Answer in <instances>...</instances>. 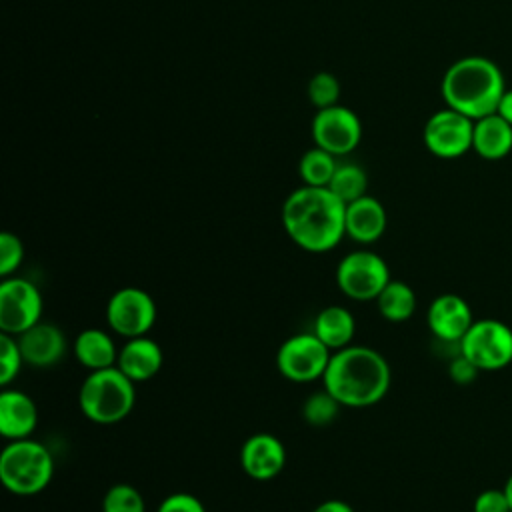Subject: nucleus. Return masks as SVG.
Wrapping results in <instances>:
<instances>
[{"mask_svg": "<svg viewBox=\"0 0 512 512\" xmlns=\"http://www.w3.org/2000/svg\"><path fill=\"white\" fill-rule=\"evenodd\" d=\"M282 226L302 250L322 254L346 236V204L328 186H302L282 204Z\"/></svg>", "mask_w": 512, "mask_h": 512, "instance_id": "nucleus-1", "label": "nucleus"}, {"mask_svg": "<svg viewBox=\"0 0 512 512\" xmlns=\"http://www.w3.org/2000/svg\"><path fill=\"white\" fill-rule=\"evenodd\" d=\"M388 360L368 346H346L330 356L322 386L348 408H366L380 402L390 388Z\"/></svg>", "mask_w": 512, "mask_h": 512, "instance_id": "nucleus-2", "label": "nucleus"}, {"mask_svg": "<svg viewBox=\"0 0 512 512\" xmlns=\"http://www.w3.org/2000/svg\"><path fill=\"white\" fill-rule=\"evenodd\" d=\"M440 90L448 108L478 120L496 112L506 84L496 62L484 56H466L448 66Z\"/></svg>", "mask_w": 512, "mask_h": 512, "instance_id": "nucleus-3", "label": "nucleus"}, {"mask_svg": "<svg viewBox=\"0 0 512 512\" xmlns=\"http://www.w3.org/2000/svg\"><path fill=\"white\" fill-rule=\"evenodd\" d=\"M134 384L118 366L92 370L78 390L82 414L96 424L124 420L136 402Z\"/></svg>", "mask_w": 512, "mask_h": 512, "instance_id": "nucleus-4", "label": "nucleus"}, {"mask_svg": "<svg viewBox=\"0 0 512 512\" xmlns=\"http://www.w3.org/2000/svg\"><path fill=\"white\" fill-rule=\"evenodd\" d=\"M54 476V458L50 450L30 438L10 440L0 454V480L16 496L42 492Z\"/></svg>", "mask_w": 512, "mask_h": 512, "instance_id": "nucleus-5", "label": "nucleus"}, {"mask_svg": "<svg viewBox=\"0 0 512 512\" xmlns=\"http://www.w3.org/2000/svg\"><path fill=\"white\" fill-rule=\"evenodd\" d=\"M458 352L480 372L502 370L512 362V328L496 318L474 320L458 342Z\"/></svg>", "mask_w": 512, "mask_h": 512, "instance_id": "nucleus-6", "label": "nucleus"}, {"mask_svg": "<svg viewBox=\"0 0 512 512\" xmlns=\"http://www.w3.org/2000/svg\"><path fill=\"white\" fill-rule=\"evenodd\" d=\"M390 280L386 260L370 250L348 252L336 266V284L350 300H376Z\"/></svg>", "mask_w": 512, "mask_h": 512, "instance_id": "nucleus-7", "label": "nucleus"}, {"mask_svg": "<svg viewBox=\"0 0 512 512\" xmlns=\"http://www.w3.org/2000/svg\"><path fill=\"white\" fill-rule=\"evenodd\" d=\"M332 350L314 334L302 332L286 338L276 354L278 372L298 384H308L314 380H322Z\"/></svg>", "mask_w": 512, "mask_h": 512, "instance_id": "nucleus-8", "label": "nucleus"}, {"mask_svg": "<svg viewBox=\"0 0 512 512\" xmlns=\"http://www.w3.org/2000/svg\"><path fill=\"white\" fill-rule=\"evenodd\" d=\"M106 322L112 332L124 338L146 336L156 322V304L142 288H120L106 304Z\"/></svg>", "mask_w": 512, "mask_h": 512, "instance_id": "nucleus-9", "label": "nucleus"}, {"mask_svg": "<svg viewBox=\"0 0 512 512\" xmlns=\"http://www.w3.org/2000/svg\"><path fill=\"white\" fill-rule=\"evenodd\" d=\"M42 294L26 278H4L0 284V330L20 336L40 322Z\"/></svg>", "mask_w": 512, "mask_h": 512, "instance_id": "nucleus-10", "label": "nucleus"}, {"mask_svg": "<svg viewBox=\"0 0 512 512\" xmlns=\"http://www.w3.org/2000/svg\"><path fill=\"white\" fill-rule=\"evenodd\" d=\"M474 120L458 110L444 108L434 112L424 124V144L438 158H458L472 150Z\"/></svg>", "mask_w": 512, "mask_h": 512, "instance_id": "nucleus-11", "label": "nucleus"}, {"mask_svg": "<svg viewBox=\"0 0 512 512\" xmlns=\"http://www.w3.org/2000/svg\"><path fill=\"white\" fill-rule=\"evenodd\" d=\"M362 136L358 116L346 106H330L316 112L312 120L314 144L328 150L334 156L352 152Z\"/></svg>", "mask_w": 512, "mask_h": 512, "instance_id": "nucleus-12", "label": "nucleus"}, {"mask_svg": "<svg viewBox=\"0 0 512 512\" xmlns=\"http://www.w3.org/2000/svg\"><path fill=\"white\" fill-rule=\"evenodd\" d=\"M426 322L434 338L442 344H458L474 322L470 304L458 294L436 296L426 312Z\"/></svg>", "mask_w": 512, "mask_h": 512, "instance_id": "nucleus-13", "label": "nucleus"}, {"mask_svg": "<svg viewBox=\"0 0 512 512\" xmlns=\"http://www.w3.org/2000/svg\"><path fill=\"white\" fill-rule=\"evenodd\" d=\"M240 464L250 478L270 480L282 472L286 464V448L274 434H252L240 448Z\"/></svg>", "mask_w": 512, "mask_h": 512, "instance_id": "nucleus-14", "label": "nucleus"}, {"mask_svg": "<svg viewBox=\"0 0 512 512\" xmlns=\"http://www.w3.org/2000/svg\"><path fill=\"white\" fill-rule=\"evenodd\" d=\"M24 364L36 368H50L58 364L68 348L64 332L52 322H38L20 336H16Z\"/></svg>", "mask_w": 512, "mask_h": 512, "instance_id": "nucleus-15", "label": "nucleus"}, {"mask_svg": "<svg viewBox=\"0 0 512 512\" xmlns=\"http://www.w3.org/2000/svg\"><path fill=\"white\" fill-rule=\"evenodd\" d=\"M36 424V402L22 390L6 388L0 394V434L8 440H22L36 430Z\"/></svg>", "mask_w": 512, "mask_h": 512, "instance_id": "nucleus-16", "label": "nucleus"}, {"mask_svg": "<svg viewBox=\"0 0 512 512\" xmlns=\"http://www.w3.org/2000/svg\"><path fill=\"white\" fill-rule=\"evenodd\" d=\"M386 210L380 200L374 196H362L350 204H346V236H350L358 244L376 242L386 230Z\"/></svg>", "mask_w": 512, "mask_h": 512, "instance_id": "nucleus-17", "label": "nucleus"}, {"mask_svg": "<svg viewBox=\"0 0 512 512\" xmlns=\"http://www.w3.org/2000/svg\"><path fill=\"white\" fill-rule=\"evenodd\" d=\"M164 356L160 344L148 336L128 338V342L118 350L116 366L132 380L144 382L154 378L162 368Z\"/></svg>", "mask_w": 512, "mask_h": 512, "instance_id": "nucleus-18", "label": "nucleus"}, {"mask_svg": "<svg viewBox=\"0 0 512 512\" xmlns=\"http://www.w3.org/2000/svg\"><path fill=\"white\" fill-rule=\"evenodd\" d=\"M472 150L484 160H502L512 150V124L498 112L474 120Z\"/></svg>", "mask_w": 512, "mask_h": 512, "instance_id": "nucleus-19", "label": "nucleus"}, {"mask_svg": "<svg viewBox=\"0 0 512 512\" xmlns=\"http://www.w3.org/2000/svg\"><path fill=\"white\" fill-rule=\"evenodd\" d=\"M312 332L330 348V350H342L350 346L354 332H356V320L352 312L344 306L332 304L322 308L316 318Z\"/></svg>", "mask_w": 512, "mask_h": 512, "instance_id": "nucleus-20", "label": "nucleus"}, {"mask_svg": "<svg viewBox=\"0 0 512 512\" xmlns=\"http://www.w3.org/2000/svg\"><path fill=\"white\" fill-rule=\"evenodd\" d=\"M76 360L88 370H102L116 366L118 350L112 336L100 328L82 330L72 344Z\"/></svg>", "mask_w": 512, "mask_h": 512, "instance_id": "nucleus-21", "label": "nucleus"}, {"mask_svg": "<svg viewBox=\"0 0 512 512\" xmlns=\"http://www.w3.org/2000/svg\"><path fill=\"white\" fill-rule=\"evenodd\" d=\"M376 306L382 318L388 322H404L416 312V294L402 280H390L386 288L378 294Z\"/></svg>", "mask_w": 512, "mask_h": 512, "instance_id": "nucleus-22", "label": "nucleus"}, {"mask_svg": "<svg viewBox=\"0 0 512 512\" xmlns=\"http://www.w3.org/2000/svg\"><path fill=\"white\" fill-rule=\"evenodd\" d=\"M336 166L338 164L334 160V154L316 146V148H310L308 152H304V156L300 158V164H298V172L306 186H328L334 176Z\"/></svg>", "mask_w": 512, "mask_h": 512, "instance_id": "nucleus-23", "label": "nucleus"}, {"mask_svg": "<svg viewBox=\"0 0 512 512\" xmlns=\"http://www.w3.org/2000/svg\"><path fill=\"white\" fill-rule=\"evenodd\" d=\"M328 188L344 202L350 204L366 196L368 176L358 164H338Z\"/></svg>", "mask_w": 512, "mask_h": 512, "instance_id": "nucleus-24", "label": "nucleus"}, {"mask_svg": "<svg viewBox=\"0 0 512 512\" xmlns=\"http://www.w3.org/2000/svg\"><path fill=\"white\" fill-rule=\"evenodd\" d=\"M340 406L342 404L326 388H322L304 400L302 416L310 426H328L338 416Z\"/></svg>", "mask_w": 512, "mask_h": 512, "instance_id": "nucleus-25", "label": "nucleus"}, {"mask_svg": "<svg viewBox=\"0 0 512 512\" xmlns=\"http://www.w3.org/2000/svg\"><path fill=\"white\" fill-rule=\"evenodd\" d=\"M102 512H146V502L132 484H114L102 498Z\"/></svg>", "mask_w": 512, "mask_h": 512, "instance_id": "nucleus-26", "label": "nucleus"}, {"mask_svg": "<svg viewBox=\"0 0 512 512\" xmlns=\"http://www.w3.org/2000/svg\"><path fill=\"white\" fill-rule=\"evenodd\" d=\"M308 96L310 102L322 110V108H330L338 102L340 96V82L334 74L330 72H318L312 76L310 84H308Z\"/></svg>", "mask_w": 512, "mask_h": 512, "instance_id": "nucleus-27", "label": "nucleus"}, {"mask_svg": "<svg viewBox=\"0 0 512 512\" xmlns=\"http://www.w3.org/2000/svg\"><path fill=\"white\" fill-rule=\"evenodd\" d=\"M24 364L20 346L16 336L12 334H0V384L8 386L20 372Z\"/></svg>", "mask_w": 512, "mask_h": 512, "instance_id": "nucleus-28", "label": "nucleus"}, {"mask_svg": "<svg viewBox=\"0 0 512 512\" xmlns=\"http://www.w3.org/2000/svg\"><path fill=\"white\" fill-rule=\"evenodd\" d=\"M24 260L22 240L12 232L0 234V276L8 278L14 274Z\"/></svg>", "mask_w": 512, "mask_h": 512, "instance_id": "nucleus-29", "label": "nucleus"}, {"mask_svg": "<svg viewBox=\"0 0 512 512\" xmlns=\"http://www.w3.org/2000/svg\"><path fill=\"white\" fill-rule=\"evenodd\" d=\"M474 512H512L504 488H486L482 490L472 504Z\"/></svg>", "mask_w": 512, "mask_h": 512, "instance_id": "nucleus-30", "label": "nucleus"}, {"mask_svg": "<svg viewBox=\"0 0 512 512\" xmlns=\"http://www.w3.org/2000/svg\"><path fill=\"white\" fill-rule=\"evenodd\" d=\"M156 512H206V508L196 496L188 492H174L160 502Z\"/></svg>", "mask_w": 512, "mask_h": 512, "instance_id": "nucleus-31", "label": "nucleus"}, {"mask_svg": "<svg viewBox=\"0 0 512 512\" xmlns=\"http://www.w3.org/2000/svg\"><path fill=\"white\" fill-rule=\"evenodd\" d=\"M478 368L466 358V356H462L460 352L450 360V364H448V374H450V378L456 382V384H470V382H474L476 380V376H478Z\"/></svg>", "mask_w": 512, "mask_h": 512, "instance_id": "nucleus-32", "label": "nucleus"}, {"mask_svg": "<svg viewBox=\"0 0 512 512\" xmlns=\"http://www.w3.org/2000/svg\"><path fill=\"white\" fill-rule=\"evenodd\" d=\"M312 512H354V508L344 500H326L318 504Z\"/></svg>", "mask_w": 512, "mask_h": 512, "instance_id": "nucleus-33", "label": "nucleus"}, {"mask_svg": "<svg viewBox=\"0 0 512 512\" xmlns=\"http://www.w3.org/2000/svg\"><path fill=\"white\" fill-rule=\"evenodd\" d=\"M496 112H498V114H500L508 124H512V88H510V90H506V92L502 94V98H500V102H498Z\"/></svg>", "mask_w": 512, "mask_h": 512, "instance_id": "nucleus-34", "label": "nucleus"}, {"mask_svg": "<svg viewBox=\"0 0 512 512\" xmlns=\"http://www.w3.org/2000/svg\"><path fill=\"white\" fill-rule=\"evenodd\" d=\"M504 492H506V498L510 502V508H512V474L506 478V484H504Z\"/></svg>", "mask_w": 512, "mask_h": 512, "instance_id": "nucleus-35", "label": "nucleus"}]
</instances>
